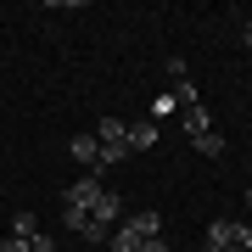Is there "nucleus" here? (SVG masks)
I'll list each match as a JSON object with an SVG mask.
<instances>
[{
    "label": "nucleus",
    "mask_w": 252,
    "mask_h": 252,
    "mask_svg": "<svg viewBox=\"0 0 252 252\" xmlns=\"http://www.w3.org/2000/svg\"><path fill=\"white\" fill-rule=\"evenodd\" d=\"M101 196H107V185H101L95 174H79V180L62 190V207H95Z\"/></svg>",
    "instance_id": "obj_5"
},
{
    "label": "nucleus",
    "mask_w": 252,
    "mask_h": 252,
    "mask_svg": "<svg viewBox=\"0 0 252 252\" xmlns=\"http://www.w3.org/2000/svg\"><path fill=\"white\" fill-rule=\"evenodd\" d=\"M157 235H162V213L140 207V213H124V224L107 235V247H112V252H135V247H146V241H157Z\"/></svg>",
    "instance_id": "obj_1"
},
{
    "label": "nucleus",
    "mask_w": 252,
    "mask_h": 252,
    "mask_svg": "<svg viewBox=\"0 0 252 252\" xmlns=\"http://www.w3.org/2000/svg\"><path fill=\"white\" fill-rule=\"evenodd\" d=\"M207 241H219L230 252H252V224H241V219H213L207 224Z\"/></svg>",
    "instance_id": "obj_3"
},
{
    "label": "nucleus",
    "mask_w": 252,
    "mask_h": 252,
    "mask_svg": "<svg viewBox=\"0 0 252 252\" xmlns=\"http://www.w3.org/2000/svg\"><path fill=\"white\" fill-rule=\"evenodd\" d=\"M241 202H247V207H252V185H247V196H241Z\"/></svg>",
    "instance_id": "obj_17"
},
{
    "label": "nucleus",
    "mask_w": 252,
    "mask_h": 252,
    "mask_svg": "<svg viewBox=\"0 0 252 252\" xmlns=\"http://www.w3.org/2000/svg\"><path fill=\"white\" fill-rule=\"evenodd\" d=\"M241 45H247V56H252V17L241 23Z\"/></svg>",
    "instance_id": "obj_15"
},
{
    "label": "nucleus",
    "mask_w": 252,
    "mask_h": 252,
    "mask_svg": "<svg viewBox=\"0 0 252 252\" xmlns=\"http://www.w3.org/2000/svg\"><path fill=\"white\" fill-rule=\"evenodd\" d=\"M202 157H224V135H202V140H190Z\"/></svg>",
    "instance_id": "obj_10"
},
{
    "label": "nucleus",
    "mask_w": 252,
    "mask_h": 252,
    "mask_svg": "<svg viewBox=\"0 0 252 252\" xmlns=\"http://www.w3.org/2000/svg\"><path fill=\"white\" fill-rule=\"evenodd\" d=\"M185 107V140H202V135H213V124H207V107H202V95L196 101H180Z\"/></svg>",
    "instance_id": "obj_7"
},
{
    "label": "nucleus",
    "mask_w": 252,
    "mask_h": 252,
    "mask_svg": "<svg viewBox=\"0 0 252 252\" xmlns=\"http://www.w3.org/2000/svg\"><path fill=\"white\" fill-rule=\"evenodd\" d=\"M0 252H28V241H23V235H6V241H0Z\"/></svg>",
    "instance_id": "obj_13"
},
{
    "label": "nucleus",
    "mask_w": 252,
    "mask_h": 252,
    "mask_svg": "<svg viewBox=\"0 0 252 252\" xmlns=\"http://www.w3.org/2000/svg\"><path fill=\"white\" fill-rule=\"evenodd\" d=\"M67 157L79 162L84 174H95V180H101V168H107V157H101V140H95V135H73V140H67Z\"/></svg>",
    "instance_id": "obj_4"
},
{
    "label": "nucleus",
    "mask_w": 252,
    "mask_h": 252,
    "mask_svg": "<svg viewBox=\"0 0 252 252\" xmlns=\"http://www.w3.org/2000/svg\"><path fill=\"white\" fill-rule=\"evenodd\" d=\"M62 224L73 235H90V241H107V235H112V230H101L95 219H90V207H62Z\"/></svg>",
    "instance_id": "obj_6"
},
{
    "label": "nucleus",
    "mask_w": 252,
    "mask_h": 252,
    "mask_svg": "<svg viewBox=\"0 0 252 252\" xmlns=\"http://www.w3.org/2000/svg\"><path fill=\"white\" fill-rule=\"evenodd\" d=\"M152 146H157V124H152V118L129 124V152H152Z\"/></svg>",
    "instance_id": "obj_8"
},
{
    "label": "nucleus",
    "mask_w": 252,
    "mask_h": 252,
    "mask_svg": "<svg viewBox=\"0 0 252 252\" xmlns=\"http://www.w3.org/2000/svg\"><path fill=\"white\" fill-rule=\"evenodd\" d=\"M135 252H168V241L157 235V241H146V247H135Z\"/></svg>",
    "instance_id": "obj_14"
},
{
    "label": "nucleus",
    "mask_w": 252,
    "mask_h": 252,
    "mask_svg": "<svg viewBox=\"0 0 252 252\" xmlns=\"http://www.w3.org/2000/svg\"><path fill=\"white\" fill-rule=\"evenodd\" d=\"M202 252H230V247H219V241H202Z\"/></svg>",
    "instance_id": "obj_16"
},
{
    "label": "nucleus",
    "mask_w": 252,
    "mask_h": 252,
    "mask_svg": "<svg viewBox=\"0 0 252 252\" xmlns=\"http://www.w3.org/2000/svg\"><path fill=\"white\" fill-rule=\"evenodd\" d=\"M95 140H101V157H107V168L129 157V124H124V118H101V124H95Z\"/></svg>",
    "instance_id": "obj_2"
},
{
    "label": "nucleus",
    "mask_w": 252,
    "mask_h": 252,
    "mask_svg": "<svg viewBox=\"0 0 252 252\" xmlns=\"http://www.w3.org/2000/svg\"><path fill=\"white\" fill-rule=\"evenodd\" d=\"M11 235H23V241H34V235H39V219L28 213V207H17V213H11Z\"/></svg>",
    "instance_id": "obj_9"
},
{
    "label": "nucleus",
    "mask_w": 252,
    "mask_h": 252,
    "mask_svg": "<svg viewBox=\"0 0 252 252\" xmlns=\"http://www.w3.org/2000/svg\"><path fill=\"white\" fill-rule=\"evenodd\" d=\"M168 112H180V107H174V95H157V101H152V124H162Z\"/></svg>",
    "instance_id": "obj_11"
},
{
    "label": "nucleus",
    "mask_w": 252,
    "mask_h": 252,
    "mask_svg": "<svg viewBox=\"0 0 252 252\" xmlns=\"http://www.w3.org/2000/svg\"><path fill=\"white\" fill-rule=\"evenodd\" d=\"M28 252H56V241H51V235H45V230H39V235H34V241H28Z\"/></svg>",
    "instance_id": "obj_12"
}]
</instances>
